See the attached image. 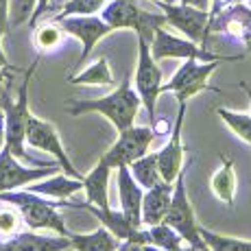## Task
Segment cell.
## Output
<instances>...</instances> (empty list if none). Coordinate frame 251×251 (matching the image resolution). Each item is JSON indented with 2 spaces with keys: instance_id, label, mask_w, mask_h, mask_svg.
<instances>
[{
  "instance_id": "cell-1",
  "label": "cell",
  "mask_w": 251,
  "mask_h": 251,
  "mask_svg": "<svg viewBox=\"0 0 251 251\" xmlns=\"http://www.w3.org/2000/svg\"><path fill=\"white\" fill-rule=\"evenodd\" d=\"M140 105H142V100H140L138 92H133L131 76L127 75L125 81L112 94L100 96V99H90V100H81V99L70 100V103L66 105V109H68L70 116H83L90 112H99L100 116H105L118 131H123V129L133 125V120H136V116L140 112Z\"/></svg>"
},
{
  "instance_id": "cell-2",
  "label": "cell",
  "mask_w": 251,
  "mask_h": 251,
  "mask_svg": "<svg viewBox=\"0 0 251 251\" xmlns=\"http://www.w3.org/2000/svg\"><path fill=\"white\" fill-rule=\"evenodd\" d=\"M37 68V59L31 64V68L24 72L22 85L18 90L16 99H9V92H2L0 99V109L4 114V147L18 157L24 160L28 166H48L55 162H37L26 153V142H24V131H26V120H28V85H31V76Z\"/></svg>"
},
{
  "instance_id": "cell-3",
  "label": "cell",
  "mask_w": 251,
  "mask_h": 251,
  "mask_svg": "<svg viewBox=\"0 0 251 251\" xmlns=\"http://www.w3.org/2000/svg\"><path fill=\"white\" fill-rule=\"evenodd\" d=\"M0 201L18 207V212H20V216L24 219V223H26L28 229H33V231L50 229L59 236H70V231L64 223V216L57 212V205H61V203L48 201L42 195H35V192H31V190L0 192Z\"/></svg>"
},
{
  "instance_id": "cell-4",
  "label": "cell",
  "mask_w": 251,
  "mask_h": 251,
  "mask_svg": "<svg viewBox=\"0 0 251 251\" xmlns=\"http://www.w3.org/2000/svg\"><path fill=\"white\" fill-rule=\"evenodd\" d=\"M164 223L171 225L177 234L186 240L195 251H210L207 245L203 243L199 234V225H197L195 212H192L190 199H188V190H186V173L183 168L179 171V175L175 177V186H173V195H171V205L166 210Z\"/></svg>"
},
{
  "instance_id": "cell-5",
  "label": "cell",
  "mask_w": 251,
  "mask_h": 251,
  "mask_svg": "<svg viewBox=\"0 0 251 251\" xmlns=\"http://www.w3.org/2000/svg\"><path fill=\"white\" fill-rule=\"evenodd\" d=\"M100 18L112 26V31L114 28H133L138 35L147 37L149 42L153 37V28L166 22L164 13L157 16V13L142 11L136 0H112L109 4H105Z\"/></svg>"
},
{
  "instance_id": "cell-6",
  "label": "cell",
  "mask_w": 251,
  "mask_h": 251,
  "mask_svg": "<svg viewBox=\"0 0 251 251\" xmlns=\"http://www.w3.org/2000/svg\"><path fill=\"white\" fill-rule=\"evenodd\" d=\"M151 46V55L155 61L160 59H197V61H234L240 59V55L236 57H223V55H216V52L205 50L203 46L195 44L190 40H181V37L171 35L168 31H164L162 26L153 28V37L149 42Z\"/></svg>"
},
{
  "instance_id": "cell-7",
  "label": "cell",
  "mask_w": 251,
  "mask_h": 251,
  "mask_svg": "<svg viewBox=\"0 0 251 251\" xmlns=\"http://www.w3.org/2000/svg\"><path fill=\"white\" fill-rule=\"evenodd\" d=\"M24 142L33 149H40V151H46V153H50V155H55V162L64 168L68 177L83 179V175H81V173L75 168V164L70 162L68 153H66L64 144H61V140H59V133H57V129L52 127V123L28 114L26 131H24Z\"/></svg>"
},
{
  "instance_id": "cell-8",
  "label": "cell",
  "mask_w": 251,
  "mask_h": 251,
  "mask_svg": "<svg viewBox=\"0 0 251 251\" xmlns=\"http://www.w3.org/2000/svg\"><path fill=\"white\" fill-rule=\"evenodd\" d=\"M153 138H155V129L149 127H127L120 131L118 140L100 155V162H105L109 168L118 166H129L136 162L138 157L147 155L149 147H151Z\"/></svg>"
},
{
  "instance_id": "cell-9",
  "label": "cell",
  "mask_w": 251,
  "mask_h": 251,
  "mask_svg": "<svg viewBox=\"0 0 251 251\" xmlns=\"http://www.w3.org/2000/svg\"><path fill=\"white\" fill-rule=\"evenodd\" d=\"M136 88L142 105L147 107L149 116H155L157 107V96L162 94V70L157 61L151 55V46L149 40L138 35V68H136Z\"/></svg>"
},
{
  "instance_id": "cell-10",
  "label": "cell",
  "mask_w": 251,
  "mask_h": 251,
  "mask_svg": "<svg viewBox=\"0 0 251 251\" xmlns=\"http://www.w3.org/2000/svg\"><path fill=\"white\" fill-rule=\"evenodd\" d=\"M219 68V61H197V59H186V64L175 72L168 83H162L160 92H175L177 100H188L190 96L199 94L210 88V76L212 72Z\"/></svg>"
},
{
  "instance_id": "cell-11",
  "label": "cell",
  "mask_w": 251,
  "mask_h": 251,
  "mask_svg": "<svg viewBox=\"0 0 251 251\" xmlns=\"http://www.w3.org/2000/svg\"><path fill=\"white\" fill-rule=\"evenodd\" d=\"M59 168V164H48V166H24L18 162V157L7 147L0 149V192L16 190V188L28 186V183L44 179Z\"/></svg>"
},
{
  "instance_id": "cell-12",
  "label": "cell",
  "mask_w": 251,
  "mask_h": 251,
  "mask_svg": "<svg viewBox=\"0 0 251 251\" xmlns=\"http://www.w3.org/2000/svg\"><path fill=\"white\" fill-rule=\"evenodd\" d=\"M157 7L164 11L168 24L179 28L183 35L195 44H203L207 40V22H210V13L203 9H195L188 4H175V2H157Z\"/></svg>"
},
{
  "instance_id": "cell-13",
  "label": "cell",
  "mask_w": 251,
  "mask_h": 251,
  "mask_svg": "<svg viewBox=\"0 0 251 251\" xmlns=\"http://www.w3.org/2000/svg\"><path fill=\"white\" fill-rule=\"evenodd\" d=\"M52 22H57L61 26V31L75 35L83 44V52H81L79 64H83L90 57L92 48L99 44L105 35L112 33V26L103 18H96V16H68V18H61V20H52Z\"/></svg>"
},
{
  "instance_id": "cell-14",
  "label": "cell",
  "mask_w": 251,
  "mask_h": 251,
  "mask_svg": "<svg viewBox=\"0 0 251 251\" xmlns=\"http://www.w3.org/2000/svg\"><path fill=\"white\" fill-rule=\"evenodd\" d=\"M179 109H177L175 127L171 131V140L164 144L162 151H157V168H160V177L164 181L173 183L175 177L179 175L183 168V147H181V127H183V116H186V100H177Z\"/></svg>"
},
{
  "instance_id": "cell-15",
  "label": "cell",
  "mask_w": 251,
  "mask_h": 251,
  "mask_svg": "<svg viewBox=\"0 0 251 251\" xmlns=\"http://www.w3.org/2000/svg\"><path fill=\"white\" fill-rule=\"evenodd\" d=\"M229 31L234 37L243 40L245 44L249 46L251 50V9L245 7L243 2L240 4H234V7L225 9V11L216 13V16L210 18L207 22V33L210 31Z\"/></svg>"
},
{
  "instance_id": "cell-16",
  "label": "cell",
  "mask_w": 251,
  "mask_h": 251,
  "mask_svg": "<svg viewBox=\"0 0 251 251\" xmlns=\"http://www.w3.org/2000/svg\"><path fill=\"white\" fill-rule=\"evenodd\" d=\"M118 195H120V207L123 214L133 227L142 225L140 219V205H142V195L144 188L133 179L129 166H118Z\"/></svg>"
},
{
  "instance_id": "cell-17",
  "label": "cell",
  "mask_w": 251,
  "mask_h": 251,
  "mask_svg": "<svg viewBox=\"0 0 251 251\" xmlns=\"http://www.w3.org/2000/svg\"><path fill=\"white\" fill-rule=\"evenodd\" d=\"M171 195H173V183L168 181H157L153 188H147L142 195V205H140V219L142 225L151 227V225L164 223L166 210L171 205Z\"/></svg>"
},
{
  "instance_id": "cell-18",
  "label": "cell",
  "mask_w": 251,
  "mask_h": 251,
  "mask_svg": "<svg viewBox=\"0 0 251 251\" xmlns=\"http://www.w3.org/2000/svg\"><path fill=\"white\" fill-rule=\"evenodd\" d=\"M70 247L68 236H42L35 231H18L0 245V251H64Z\"/></svg>"
},
{
  "instance_id": "cell-19",
  "label": "cell",
  "mask_w": 251,
  "mask_h": 251,
  "mask_svg": "<svg viewBox=\"0 0 251 251\" xmlns=\"http://www.w3.org/2000/svg\"><path fill=\"white\" fill-rule=\"evenodd\" d=\"M109 171H112V168L105 162L99 160V164L81 179L83 181V190H85L88 201L96 207H103V210L109 207Z\"/></svg>"
},
{
  "instance_id": "cell-20",
  "label": "cell",
  "mask_w": 251,
  "mask_h": 251,
  "mask_svg": "<svg viewBox=\"0 0 251 251\" xmlns=\"http://www.w3.org/2000/svg\"><path fill=\"white\" fill-rule=\"evenodd\" d=\"M28 190L35 192V195H42V197H50V199L64 201L66 197L83 190V181L75 179V177H64V175H55V173H52V175L44 177V179L28 183Z\"/></svg>"
},
{
  "instance_id": "cell-21",
  "label": "cell",
  "mask_w": 251,
  "mask_h": 251,
  "mask_svg": "<svg viewBox=\"0 0 251 251\" xmlns=\"http://www.w3.org/2000/svg\"><path fill=\"white\" fill-rule=\"evenodd\" d=\"M70 247L76 251H116L123 240L116 238L107 227H99L90 234H70Z\"/></svg>"
},
{
  "instance_id": "cell-22",
  "label": "cell",
  "mask_w": 251,
  "mask_h": 251,
  "mask_svg": "<svg viewBox=\"0 0 251 251\" xmlns=\"http://www.w3.org/2000/svg\"><path fill=\"white\" fill-rule=\"evenodd\" d=\"M212 192L216 195V199H221L223 203L234 205V195H236V173L234 164L229 157H221L219 171L212 175Z\"/></svg>"
},
{
  "instance_id": "cell-23",
  "label": "cell",
  "mask_w": 251,
  "mask_h": 251,
  "mask_svg": "<svg viewBox=\"0 0 251 251\" xmlns=\"http://www.w3.org/2000/svg\"><path fill=\"white\" fill-rule=\"evenodd\" d=\"M68 81L72 85H114V76L112 70H109L107 57H99L94 64H90L85 70L72 75Z\"/></svg>"
},
{
  "instance_id": "cell-24",
  "label": "cell",
  "mask_w": 251,
  "mask_h": 251,
  "mask_svg": "<svg viewBox=\"0 0 251 251\" xmlns=\"http://www.w3.org/2000/svg\"><path fill=\"white\" fill-rule=\"evenodd\" d=\"M129 171H131L133 179H136L144 190L153 188L157 181H162L160 168H157V153H147V155L138 157L136 162L129 164Z\"/></svg>"
},
{
  "instance_id": "cell-25",
  "label": "cell",
  "mask_w": 251,
  "mask_h": 251,
  "mask_svg": "<svg viewBox=\"0 0 251 251\" xmlns=\"http://www.w3.org/2000/svg\"><path fill=\"white\" fill-rule=\"evenodd\" d=\"M181 243H183V238L166 223L151 225L147 229V245H155L162 251H175L181 247Z\"/></svg>"
},
{
  "instance_id": "cell-26",
  "label": "cell",
  "mask_w": 251,
  "mask_h": 251,
  "mask_svg": "<svg viewBox=\"0 0 251 251\" xmlns=\"http://www.w3.org/2000/svg\"><path fill=\"white\" fill-rule=\"evenodd\" d=\"M199 234L203 238L210 251H251V240L243 238H229V236H219L214 231L199 227Z\"/></svg>"
},
{
  "instance_id": "cell-27",
  "label": "cell",
  "mask_w": 251,
  "mask_h": 251,
  "mask_svg": "<svg viewBox=\"0 0 251 251\" xmlns=\"http://www.w3.org/2000/svg\"><path fill=\"white\" fill-rule=\"evenodd\" d=\"M216 116H221V120H223L243 142L251 144V114L231 112L227 107H216Z\"/></svg>"
},
{
  "instance_id": "cell-28",
  "label": "cell",
  "mask_w": 251,
  "mask_h": 251,
  "mask_svg": "<svg viewBox=\"0 0 251 251\" xmlns=\"http://www.w3.org/2000/svg\"><path fill=\"white\" fill-rule=\"evenodd\" d=\"M64 40V31L57 22H50V24H42L40 28H35V46L40 52H46V50H52L57 48Z\"/></svg>"
},
{
  "instance_id": "cell-29",
  "label": "cell",
  "mask_w": 251,
  "mask_h": 251,
  "mask_svg": "<svg viewBox=\"0 0 251 251\" xmlns=\"http://www.w3.org/2000/svg\"><path fill=\"white\" fill-rule=\"evenodd\" d=\"M107 0H68V2L61 7V11L55 16V20H61V18L68 16H94L96 11L105 7Z\"/></svg>"
},
{
  "instance_id": "cell-30",
  "label": "cell",
  "mask_w": 251,
  "mask_h": 251,
  "mask_svg": "<svg viewBox=\"0 0 251 251\" xmlns=\"http://www.w3.org/2000/svg\"><path fill=\"white\" fill-rule=\"evenodd\" d=\"M37 0H9V28L28 22L35 11Z\"/></svg>"
},
{
  "instance_id": "cell-31",
  "label": "cell",
  "mask_w": 251,
  "mask_h": 251,
  "mask_svg": "<svg viewBox=\"0 0 251 251\" xmlns=\"http://www.w3.org/2000/svg\"><path fill=\"white\" fill-rule=\"evenodd\" d=\"M20 221H22V216L16 210H9V207L0 210V236L9 238V236L18 234L20 231Z\"/></svg>"
},
{
  "instance_id": "cell-32",
  "label": "cell",
  "mask_w": 251,
  "mask_h": 251,
  "mask_svg": "<svg viewBox=\"0 0 251 251\" xmlns=\"http://www.w3.org/2000/svg\"><path fill=\"white\" fill-rule=\"evenodd\" d=\"M116 251H162L155 245H147V243H133V240H123L120 247Z\"/></svg>"
},
{
  "instance_id": "cell-33",
  "label": "cell",
  "mask_w": 251,
  "mask_h": 251,
  "mask_svg": "<svg viewBox=\"0 0 251 251\" xmlns=\"http://www.w3.org/2000/svg\"><path fill=\"white\" fill-rule=\"evenodd\" d=\"M240 2H245V0H212L210 2V18L212 16H216V13H221V11H225V9H229V7H234V4H240Z\"/></svg>"
},
{
  "instance_id": "cell-34",
  "label": "cell",
  "mask_w": 251,
  "mask_h": 251,
  "mask_svg": "<svg viewBox=\"0 0 251 251\" xmlns=\"http://www.w3.org/2000/svg\"><path fill=\"white\" fill-rule=\"evenodd\" d=\"M9 33V0H0V37Z\"/></svg>"
},
{
  "instance_id": "cell-35",
  "label": "cell",
  "mask_w": 251,
  "mask_h": 251,
  "mask_svg": "<svg viewBox=\"0 0 251 251\" xmlns=\"http://www.w3.org/2000/svg\"><path fill=\"white\" fill-rule=\"evenodd\" d=\"M48 4H50V0H37V4H35V11H33L31 20H28V24H31L33 28L37 26V22H40V18H42V16H44V13L48 11Z\"/></svg>"
},
{
  "instance_id": "cell-36",
  "label": "cell",
  "mask_w": 251,
  "mask_h": 251,
  "mask_svg": "<svg viewBox=\"0 0 251 251\" xmlns=\"http://www.w3.org/2000/svg\"><path fill=\"white\" fill-rule=\"evenodd\" d=\"M181 4H188V7H195V9H203V11L210 9V0H181Z\"/></svg>"
},
{
  "instance_id": "cell-37",
  "label": "cell",
  "mask_w": 251,
  "mask_h": 251,
  "mask_svg": "<svg viewBox=\"0 0 251 251\" xmlns=\"http://www.w3.org/2000/svg\"><path fill=\"white\" fill-rule=\"evenodd\" d=\"M4 147V114L0 109V149Z\"/></svg>"
},
{
  "instance_id": "cell-38",
  "label": "cell",
  "mask_w": 251,
  "mask_h": 251,
  "mask_svg": "<svg viewBox=\"0 0 251 251\" xmlns=\"http://www.w3.org/2000/svg\"><path fill=\"white\" fill-rule=\"evenodd\" d=\"M0 70H9V61H7V57H4L2 46H0Z\"/></svg>"
},
{
  "instance_id": "cell-39",
  "label": "cell",
  "mask_w": 251,
  "mask_h": 251,
  "mask_svg": "<svg viewBox=\"0 0 251 251\" xmlns=\"http://www.w3.org/2000/svg\"><path fill=\"white\" fill-rule=\"evenodd\" d=\"M240 88H243V90H245V94H247V99H249V107H251V88H249L247 83H245V81H240ZM249 114H251V112H249Z\"/></svg>"
},
{
  "instance_id": "cell-40",
  "label": "cell",
  "mask_w": 251,
  "mask_h": 251,
  "mask_svg": "<svg viewBox=\"0 0 251 251\" xmlns=\"http://www.w3.org/2000/svg\"><path fill=\"white\" fill-rule=\"evenodd\" d=\"M153 2H168L171 4V2H177V0H153Z\"/></svg>"
},
{
  "instance_id": "cell-41",
  "label": "cell",
  "mask_w": 251,
  "mask_h": 251,
  "mask_svg": "<svg viewBox=\"0 0 251 251\" xmlns=\"http://www.w3.org/2000/svg\"><path fill=\"white\" fill-rule=\"evenodd\" d=\"M2 79H4V70H0V88H2Z\"/></svg>"
},
{
  "instance_id": "cell-42",
  "label": "cell",
  "mask_w": 251,
  "mask_h": 251,
  "mask_svg": "<svg viewBox=\"0 0 251 251\" xmlns=\"http://www.w3.org/2000/svg\"><path fill=\"white\" fill-rule=\"evenodd\" d=\"M175 251H195L192 247H188V249H183V247H179V249H175Z\"/></svg>"
}]
</instances>
